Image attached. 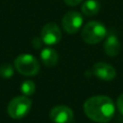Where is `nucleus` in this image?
<instances>
[{"instance_id": "2", "label": "nucleus", "mask_w": 123, "mask_h": 123, "mask_svg": "<svg viewBox=\"0 0 123 123\" xmlns=\"http://www.w3.org/2000/svg\"><path fill=\"white\" fill-rule=\"evenodd\" d=\"M107 36V29L99 21H89L82 29V38L87 44H97Z\"/></svg>"}, {"instance_id": "16", "label": "nucleus", "mask_w": 123, "mask_h": 123, "mask_svg": "<svg viewBox=\"0 0 123 123\" xmlns=\"http://www.w3.org/2000/svg\"><path fill=\"white\" fill-rule=\"evenodd\" d=\"M32 43H33V45H34L35 48H39L40 45H41V43H42V40H41V38H39V37H35V38L33 39Z\"/></svg>"}, {"instance_id": "9", "label": "nucleus", "mask_w": 123, "mask_h": 123, "mask_svg": "<svg viewBox=\"0 0 123 123\" xmlns=\"http://www.w3.org/2000/svg\"><path fill=\"white\" fill-rule=\"evenodd\" d=\"M120 42L114 35H110L107 37L104 42V51L105 54L109 57H115L120 52Z\"/></svg>"}, {"instance_id": "15", "label": "nucleus", "mask_w": 123, "mask_h": 123, "mask_svg": "<svg viewBox=\"0 0 123 123\" xmlns=\"http://www.w3.org/2000/svg\"><path fill=\"white\" fill-rule=\"evenodd\" d=\"M64 3L67 5V6H70V7H75L77 6L78 4H80L83 0H63Z\"/></svg>"}, {"instance_id": "14", "label": "nucleus", "mask_w": 123, "mask_h": 123, "mask_svg": "<svg viewBox=\"0 0 123 123\" xmlns=\"http://www.w3.org/2000/svg\"><path fill=\"white\" fill-rule=\"evenodd\" d=\"M116 106H117V109H118L119 112H120L121 114H123V93L120 94L119 97L117 98Z\"/></svg>"}, {"instance_id": "12", "label": "nucleus", "mask_w": 123, "mask_h": 123, "mask_svg": "<svg viewBox=\"0 0 123 123\" xmlns=\"http://www.w3.org/2000/svg\"><path fill=\"white\" fill-rule=\"evenodd\" d=\"M20 90L25 96H31L36 91V85L31 80H26L21 84Z\"/></svg>"}, {"instance_id": "4", "label": "nucleus", "mask_w": 123, "mask_h": 123, "mask_svg": "<svg viewBox=\"0 0 123 123\" xmlns=\"http://www.w3.org/2000/svg\"><path fill=\"white\" fill-rule=\"evenodd\" d=\"M14 68L24 76H35L39 71V63L34 56L21 54L14 60Z\"/></svg>"}, {"instance_id": "7", "label": "nucleus", "mask_w": 123, "mask_h": 123, "mask_svg": "<svg viewBox=\"0 0 123 123\" xmlns=\"http://www.w3.org/2000/svg\"><path fill=\"white\" fill-rule=\"evenodd\" d=\"M50 119L54 123H70L73 120V111L64 105H58L50 111Z\"/></svg>"}, {"instance_id": "5", "label": "nucleus", "mask_w": 123, "mask_h": 123, "mask_svg": "<svg viewBox=\"0 0 123 123\" xmlns=\"http://www.w3.org/2000/svg\"><path fill=\"white\" fill-rule=\"evenodd\" d=\"M83 15L79 12L69 11L63 15L62 19V29L67 34H75L83 26Z\"/></svg>"}, {"instance_id": "3", "label": "nucleus", "mask_w": 123, "mask_h": 123, "mask_svg": "<svg viewBox=\"0 0 123 123\" xmlns=\"http://www.w3.org/2000/svg\"><path fill=\"white\" fill-rule=\"evenodd\" d=\"M32 108V100L25 95L12 98L7 108L8 114L13 119H21L25 117Z\"/></svg>"}, {"instance_id": "10", "label": "nucleus", "mask_w": 123, "mask_h": 123, "mask_svg": "<svg viewBox=\"0 0 123 123\" xmlns=\"http://www.w3.org/2000/svg\"><path fill=\"white\" fill-rule=\"evenodd\" d=\"M40 59L44 65H46L47 67H53L58 63L59 55L55 49L46 47L40 52Z\"/></svg>"}, {"instance_id": "6", "label": "nucleus", "mask_w": 123, "mask_h": 123, "mask_svg": "<svg viewBox=\"0 0 123 123\" xmlns=\"http://www.w3.org/2000/svg\"><path fill=\"white\" fill-rule=\"evenodd\" d=\"M40 38L46 45L57 44L62 38V31L56 23L49 22L43 26L40 33Z\"/></svg>"}, {"instance_id": "13", "label": "nucleus", "mask_w": 123, "mask_h": 123, "mask_svg": "<svg viewBox=\"0 0 123 123\" xmlns=\"http://www.w3.org/2000/svg\"><path fill=\"white\" fill-rule=\"evenodd\" d=\"M14 69L10 63H3L0 65V77L4 79H10L13 75Z\"/></svg>"}, {"instance_id": "8", "label": "nucleus", "mask_w": 123, "mask_h": 123, "mask_svg": "<svg viewBox=\"0 0 123 123\" xmlns=\"http://www.w3.org/2000/svg\"><path fill=\"white\" fill-rule=\"evenodd\" d=\"M92 73L95 77L103 81H111L116 76L115 68L104 62H98L94 63L92 67Z\"/></svg>"}, {"instance_id": "1", "label": "nucleus", "mask_w": 123, "mask_h": 123, "mask_svg": "<svg viewBox=\"0 0 123 123\" xmlns=\"http://www.w3.org/2000/svg\"><path fill=\"white\" fill-rule=\"evenodd\" d=\"M84 111L90 120L98 123H107L113 117L115 106L110 97L95 95L86 100L84 103Z\"/></svg>"}, {"instance_id": "11", "label": "nucleus", "mask_w": 123, "mask_h": 123, "mask_svg": "<svg viewBox=\"0 0 123 123\" xmlns=\"http://www.w3.org/2000/svg\"><path fill=\"white\" fill-rule=\"evenodd\" d=\"M100 3L97 0H86L82 5V12L86 16L96 15L100 11Z\"/></svg>"}]
</instances>
